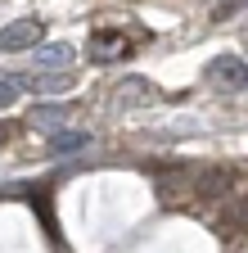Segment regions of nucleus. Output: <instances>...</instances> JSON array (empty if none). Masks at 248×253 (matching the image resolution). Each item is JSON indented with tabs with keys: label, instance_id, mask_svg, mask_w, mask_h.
<instances>
[{
	"label": "nucleus",
	"instance_id": "0eeeda50",
	"mask_svg": "<svg viewBox=\"0 0 248 253\" xmlns=\"http://www.w3.org/2000/svg\"><path fill=\"white\" fill-rule=\"evenodd\" d=\"M86 145H90V136H81V131H59V136H50V154H77Z\"/></svg>",
	"mask_w": 248,
	"mask_h": 253
},
{
	"label": "nucleus",
	"instance_id": "9d476101",
	"mask_svg": "<svg viewBox=\"0 0 248 253\" xmlns=\"http://www.w3.org/2000/svg\"><path fill=\"white\" fill-rule=\"evenodd\" d=\"M0 140H5V131H0Z\"/></svg>",
	"mask_w": 248,
	"mask_h": 253
},
{
	"label": "nucleus",
	"instance_id": "423d86ee",
	"mask_svg": "<svg viewBox=\"0 0 248 253\" xmlns=\"http://www.w3.org/2000/svg\"><path fill=\"white\" fill-rule=\"evenodd\" d=\"M32 118H36L41 126H54V131H59V126H64V122L72 118V104H41Z\"/></svg>",
	"mask_w": 248,
	"mask_h": 253
},
{
	"label": "nucleus",
	"instance_id": "f03ea898",
	"mask_svg": "<svg viewBox=\"0 0 248 253\" xmlns=\"http://www.w3.org/2000/svg\"><path fill=\"white\" fill-rule=\"evenodd\" d=\"M41 37H45V27H41L36 18H18V23H9V27H0V50H9V54L36 50Z\"/></svg>",
	"mask_w": 248,
	"mask_h": 253
},
{
	"label": "nucleus",
	"instance_id": "7ed1b4c3",
	"mask_svg": "<svg viewBox=\"0 0 248 253\" xmlns=\"http://www.w3.org/2000/svg\"><path fill=\"white\" fill-rule=\"evenodd\" d=\"M9 82L18 90H32V95H64L72 86V73H45V68H36V73H14Z\"/></svg>",
	"mask_w": 248,
	"mask_h": 253
},
{
	"label": "nucleus",
	"instance_id": "1a4fd4ad",
	"mask_svg": "<svg viewBox=\"0 0 248 253\" xmlns=\"http://www.w3.org/2000/svg\"><path fill=\"white\" fill-rule=\"evenodd\" d=\"M248 5V0H221V5H216V18H230L235 9H244Z\"/></svg>",
	"mask_w": 248,
	"mask_h": 253
},
{
	"label": "nucleus",
	"instance_id": "39448f33",
	"mask_svg": "<svg viewBox=\"0 0 248 253\" xmlns=\"http://www.w3.org/2000/svg\"><path fill=\"white\" fill-rule=\"evenodd\" d=\"M36 63H41V68L45 73H68V63H72V45H64V41H59V45H45L41 54H36Z\"/></svg>",
	"mask_w": 248,
	"mask_h": 253
},
{
	"label": "nucleus",
	"instance_id": "6e6552de",
	"mask_svg": "<svg viewBox=\"0 0 248 253\" xmlns=\"http://www.w3.org/2000/svg\"><path fill=\"white\" fill-rule=\"evenodd\" d=\"M14 100H18V86L14 82H0V109H9Z\"/></svg>",
	"mask_w": 248,
	"mask_h": 253
},
{
	"label": "nucleus",
	"instance_id": "20e7f679",
	"mask_svg": "<svg viewBox=\"0 0 248 253\" xmlns=\"http://www.w3.org/2000/svg\"><path fill=\"white\" fill-rule=\"evenodd\" d=\"M86 54L95 59V63H108V59H117V54H131V41L122 37V32H95Z\"/></svg>",
	"mask_w": 248,
	"mask_h": 253
},
{
	"label": "nucleus",
	"instance_id": "f257e3e1",
	"mask_svg": "<svg viewBox=\"0 0 248 253\" xmlns=\"http://www.w3.org/2000/svg\"><path fill=\"white\" fill-rule=\"evenodd\" d=\"M208 82L212 86H226V90H248V63L235 54H216L208 63Z\"/></svg>",
	"mask_w": 248,
	"mask_h": 253
}]
</instances>
